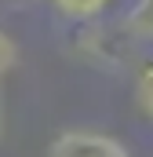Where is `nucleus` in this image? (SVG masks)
Segmentation results:
<instances>
[{
    "mask_svg": "<svg viewBox=\"0 0 153 157\" xmlns=\"http://www.w3.org/2000/svg\"><path fill=\"white\" fill-rule=\"evenodd\" d=\"M18 62H22V48H18V44H15V37L0 26V80L7 77Z\"/></svg>",
    "mask_w": 153,
    "mask_h": 157,
    "instance_id": "5",
    "label": "nucleus"
},
{
    "mask_svg": "<svg viewBox=\"0 0 153 157\" xmlns=\"http://www.w3.org/2000/svg\"><path fill=\"white\" fill-rule=\"evenodd\" d=\"M47 157H131V150L117 135L91 132V128H69L51 139Z\"/></svg>",
    "mask_w": 153,
    "mask_h": 157,
    "instance_id": "1",
    "label": "nucleus"
},
{
    "mask_svg": "<svg viewBox=\"0 0 153 157\" xmlns=\"http://www.w3.org/2000/svg\"><path fill=\"white\" fill-rule=\"evenodd\" d=\"M124 26L135 40H153V0H135Z\"/></svg>",
    "mask_w": 153,
    "mask_h": 157,
    "instance_id": "2",
    "label": "nucleus"
},
{
    "mask_svg": "<svg viewBox=\"0 0 153 157\" xmlns=\"http://www.w3.org/2000/svg\"><path fill=\"white\" fill-rule=\"evenodd\" d=\"M135 106L153 124V62H146L139 70V77H135Z\"/></svg>",
    "mask_w": 153,
    "mask_h": 157,
    "instance_id": "4",
    "label": "nucleus"
},
{
    "mask_svg": "<svg viewBox=\"0 0 153 157\" xmlns=\"http://www.w3.org/2000/svg\"><path fill=\"white\" fill-rule=\"evenodd\" d=\"M66 18H73V22H91V18H99L113 0H51Z\"/></svg>",
    "mask_w": 153,
    "mask_h": 157,
    "instance_id": "3",
    "label": "nucleus"
}]
</instances>
